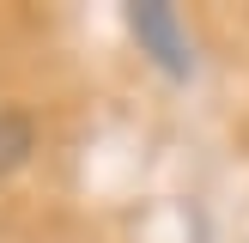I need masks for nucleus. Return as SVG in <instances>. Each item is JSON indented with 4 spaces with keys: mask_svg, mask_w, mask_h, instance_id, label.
<instances>
[{
    "mask_svg": "<svg viewBox=\"0 0 249 243\" xmlns=\"http://www.w3.org/2000/svg\"><path fill=\"white\" fill-rule=\"evenodd\" d=\"M31 152H36L31 116H24V109H0V176H6V170H18Z\"/></svg>",
    "mask_w": 249,
    "mask_h": 243,
    "instance_id": "f03ea898",
    "label": "nucleus"
},
{
    "mask_svg": "<svg viewBox=\"0 0 249 243\" xmlns=\"http://www.w3.org/2000/svg\"><path fill=\"white\" fill-rule=\"evenodd\" d=\"M128 24H134V36H140V49L170 73V79H189V73H195V49H189V36H182L177 12H170L164 0H134Z\"/></svg>",
    "mask_w": 249,
    "mask_h": 243,
    "instance_id": "f257e3e1",
    "label": "nucleus"
}]
</instances>
